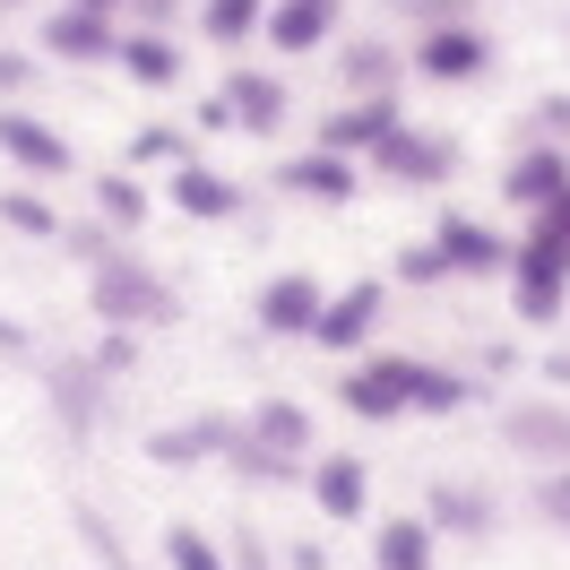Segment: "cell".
Instances as JSON below:
<instances>
[{
	"label": "cell",
	"instance_id": "obj_26",
	"mask_svg": "<svg viewBox=\"0 0 570 570\" xmlns=\"http://www.w3.org/2000/svg\"><path fill=\"white\" fill-rule=\"evenodd\" d=\"M250 27H268V9H259V0H208V36L216 43H243Z\"/></svg>",
	"mask_w": 570,
	"mask_h": 570
},
{
	"label": "cell",
	"instance_id": "obj_29",
	"mask_svg": "<svg viewBox=\"0 0 570 570\" xmlns=\"http://www.w3.org/2000/svg\"><path fill=\"white\" fill-rule=\"evenodd\" d=\"M61 415H70V432H87V424H96V381H87L78 363L61 372Z\"/></svg>",
	"mask_w": 570,
	"mask_h": 570
},
{
	"label": "cell",
	"instance_id": "obj_5",
	"mask_svg": "<svg viewBox=\"0 0 570 570\" xmlns=\"http://www.w3.org/2000/svg\"><path fill=\"white\" fill-rule=\"evenodd\" d=\"M381 312H390V285H381V277L346 285V294H328V303H321V328H312V346H328V355H355V346H372Z\"/></svg>",
	"mask_w": 570,
	"mask_h": 570
},
{
	"label": "cell",
	"instance_id": "obj_25",
	"mask_svg": "<svg viewBox=\"0 0 570 570\" xmlns=\"http://www.w3.org/2000/svg\"><path fill=\"white\" fill-rule=\"evenodd\" d=\"M96 208H105L112 225L130 234V225H147V190H139L130 174H105V181H96Z\"/></svg>",
	"mask_w": 570,
	"mask_h": 570
},
{
	"label": "cell",
	"instance_id": "obj_31",
	"mask_svg": "<svg viewBox=\"0 0 570 570\" xmlns=\"http://www.w3.org/2000/svg\"><path fill=\"white\" fill-rule=\"evenodd\" d=\"M397 277H406V285H432V277H450V268H441V250H432V243H415L406 259H397Z\"/></svg>",
	"mask_w": 570,
	"mask_h": 570
},
{
	"label": "cell",
	"instance_id": "obj_36",
	"mask_svg": "<svg viewBox=\"0 0 570 570\" xmlns=\"http://www.w3.org/2000/svg\"><path fill=\"white\" fill-rule=\"evenodd\" d=\"M78 9H96V18H105V9H112V0H78Z\"/></svg>",
	"mask_w": 570,
	"mask_h": 570
},
{
	"label": "cell",
	"instance_id": "obj_8",
	"mask_svg": "<svg viewBox=\"0 0 570 570\" xmlns=\"http://www.w3.org/2000/svg\"><path fill=\"white\" fill-rule=\"evenodd\" d=\"M372 165H381V181H397V190H432V181L450 174V139H424V130L397 121L390 139L372 147Z\"/></svg>",
	"mask_w": 570,
	"mask_h": 570
},
{
	"label": "cell",
	"instance_id": "obj_27",
	"mask_svg": "<svg viewBox=\"0 0 570 570\" xmlns=\"http://www.w3.org/2000/svg\"><path fill=\"white\" fill-rule=\"evenodd\" d=\"M0 216H9L18 234H43V243L61 234V216H52V199H36V190H9V199H0Z\"/></svg>",
	"mask_w": 570,
	"mask_h": 570
},
{
	"label": "cell",
	"instance_id": "obj_3",
	"mask_svg": "<svg viewBox=\"0 0 570 570\" xmlns=\"http://www.w3.org/2000/svg\"><path fill=\"white\" fill-rule=\"evenodd\" d=\"M337 397H346V415H363V424L415 415V355H363L355 372L337 381Z\"/></svg>",
	"mask_w": 570,
	"mask_h": 570
},
{
	"label": "cell",
	"instance_id": "obj_16",
	"mask_svg": "<svg viewBox=\"0 0 570 570\" xmlns=\"http://www.w3.org/2000/svg\"><path fill=\"white\" fill-rule=\"evenodd\" d=\"M43 43H52V52H61V61H112V52H121V36H112V18H96V9H61V18H52V27H43Z\"/></svg>",
	"mask_w": 570,
	"mask_h": 570
},
{
	"label": "cell",
	"instance_id": "obj_28",
	"mask_svg": "<svg viewBox=\"0 0 570 570\" xmlns=\"http://www.w3.org/2000/svg\"><path fill=\"white\" fill-rule=\"evenodd\" d=\"M78 535H87V553H96V562H105V570H139V562H130V553H121V535H112L105 519H96V510H78Z\"/></svg>",
	"mask_w": 570,
	"mask_h": 570
},
{
	"label": "cell",
	"instance_id": "obj_17",
	"mask_svg": "<svg viewBox=\"0 0 570 570\" xmlns=\"http://www.w3.org/2000/svg\"><path fill=\"white\" fill-rule=\"evenodd\" d=\"M277 181L294 190V199H328V208H337V199H355V165H346V156H328V147L294 156V165H285Z\"/></svg>",
	"mask_w": 570,
	"mask_h": 570
},
{
	"label": "cell",
	"instance_id": "obj_30",
	"mask_svg": "<svg viewBox=\"0 0 570 570\" xmlns=\"http://www.w3.org/2000/svg\"><path fill=\"white\" fill-rule=\"evenodd\" d=\"M535 519H553V528L570 535V475H544V484H535Z\"/></svg>",
	"mask_w": 570,
	"mask_h": 570
},
{
	"label": "cell",
	"instance_id": "obj_2",
	"mask_svg": "<svg viewBox=\"0 0 570 570\" xmlns=\"http://www.w3.org/2000/svg\"><path fill=\"white\" fill-rule=\"evenodd\" d=\"M510 294H519V321H553L570 294V234L528 225V243H510Z\"/></svg>",
	"mask_w": 570,
	"mask_h": 570
},
{
	"label": "cell",
	"instance_id": "obj_13",
	"mask_svg": "<svg viewBox=\"0 0 570 570\" xmlns=\"http://www.w3.org/2000/svg\"><path fill=\"white\" fill-rule=\"evenodd\" d=\"M250 441H259V450H268V459H312V415H303V406H294V397H259V406H250Z\"/></svg>",
	"mask_w": 570,
	"mask_h": 570
},
{
	"label": "cell",
	"instance_id": "obj_1",
	"mask_svg": "<svg viewBox=\"0 0 570 570\" xmlns=\"http://www.w3.org/2000/svg\"><path fill=\"white\" fill-rule=\"evenodd\" d=\"M96 321H121V328H165L174 321V285L139 268V259H121V250H96Z\"/></svg>",
	"mask_w": 570,
	"mask_h": 570
},
{
	"label": "cell",
	"instance_id": "obj_21",
	"mask_svg": "<svg viewBox=\"0 0 570 570\" xmlns=\"http://www.w3.org/2000/svg\"><path fill=\"white\" fill-rule=\"evenodd\" d=\"M372 562L381 570H432V528L424 519H390V528L372 535Z\"/></svg>",
	"mask_w": 570,
	"mask_h": 570
},
{
	"label": "cell",
	"instance_id": "obj_11",
	"mask_svg": "<svg viewBox=\"0 0 570 570\" xmlns=\"http://www.w3.org/2000/svg\"><path fill=\"white\" fill-rule=\"evenodd\" d=\"M570 190V165L553 156V147H528V156H510V174H501V199L510 208H528V216H544L553 199Z\"/></svg>",
	"mask_w": 570,
	"mask_h": 570
},
{
	"label": "cell",
	"instance_id": "obj_35",
	"mask_svg": "<svg viewBox=\"0 0 570 570\" xmlns=\"http://www.w3.org/2000/svg\"><path fill=\"white\" fill-rule=\"evenodd\" d=\"M0 346H9V355H18V346H27V337H18V328H9V321H0Z\"/></svg>",
	"mask_w": 570,
	"mask_h": 570
},
{
	"label": "cell",
	"instance_id": "obj_14",
	"mask_svg": "<svg viewBox=\"0 0 570 570\" xmlns=\"http://www.w3.org/2000/svg\"><path fill=\"white\" fill-rule=\"evenodd\" d=\"M397 121H406V112H397V96H363V105H346V112L321 130V147H328V156H355V147H381Z\"/></svg>",
	"mask_w": 570,
	"mask_h": 570
},
{
	"label": "cell",
	"instance_id": "obj_12",
	"mask_svg": "<svg viewBox=\"0 0 570 570\" xmlns=\"http://www.w3.org/2000/svg\"><path fill=\"white\" fill-rule=\"evenodd\" d=\"M0 156H18L27 174H70V139L43 130L36 112H18V105H0Z\"/></svg>",
	"mask_w": 570,
	"mask_h": 570
},
{
	"label": "cell",
	"instance_id": "obj_19",
	"mask_svg": "<svg viewBox=\"0 0 570 570\" xmlns=\"http://www.w3.org/2000/svg\"><path fill=\"white\" fill-rule=\"evenodd\" d=\"M216 105H225V121H243V130H277V121H285V87H277V78H259V70H243Z\"/></svg>",
	"mask_w": 570,
	"mask_h": 570
},
{
	"label": "cell",
	"instance_id": "obj_6",
	"mask_svg": "<svg viewBox=\"0 0 570 570\" xmlns=\"http://www.w3.org/2000/svg\"><path fill=\"white\" fill-rule=\"evenodd\" d=\"M303 484L321 501V519H337V528H355L363 510H372V475H363V459H346V450H321V459L303 466Z\"/></svg>",
	"mask_w": 570,
	"mask_h": 570
},
{
	"label": "cell",
	"instance_id": "obj_9",
	"mask_svg": "<svg viewBox=\"0 0 570 570\" xmlns=\"http://www.w3.org/2000/svg\"><path fill=\"white\" fill-rule=\"evenodd\" d=\"M432 250H441L450 277H501V268H510V243H501L493 225H475V216H441Z\"/></svg>",
	"mask_w": 570,
	"mask_h": 570
},
{
	"label": "cell",
	"instance_id": "obj_4",
	"mask_svg": "<svg viewBox=\"0 0 570 570\" xmlns=\"http://www.w3.org/2000/svg\"><path fill=\"white\" fill-rule=\"evenodd\" d=\"M501 441L528 450V459H544L553 475H570V406L562 397H519V406H501Z\"/></svg>",
	"mask_w": 570,
	"mask_h": 570
},
{
	"label": "cell",
	"instance_id": "obj_22",
	"mask_svg": "<svg viewBox=\"0 0 570 570\" xmlns=\"http://www.w3.org/2000/svg\"><path fill=\"white\" fill-rule=\"evenodd\" d=\"M112 61L139 78V87H174V78H181V52H174L165 36H121V52H112Z\"/></svg>",
	"mask_w": 570,
	"mask_h": 570
},
{
	"label": "cell",
	"instance_id": "obj_10",
	"mask_svg": "<svg viewBox=\"0 0 570 570\" xmlns=\"http://www.w3.org/2000/svg\"><path fill=\"white\" fill-rule=\"evenodd\" d=\"M165 199H174L181 216H199V225H225V216H243V190L216 174V165H190V156H181L174 174H165Z\"/></svg>",
	"mask_w": 570,
	"mask_h": 570
},
{
	"label": "cell",
	"instance_id": "obj_34",
	"mask_svg": "<svg viewBox=\"0 0 570 570\" xmlns=\"http://www.w3.org/2000/svg\"><path fill=\"white\" fill-rule=\"evenodd\" d=\"M0 87H27V61H18V52H0Z\"/></svg>",
	"mask_w": 570,
	"mask_h": 570
},
{
	"label": "cell",
	"instance_id": "obj_24",
	"mask_svg": "<svg viewBox=\"0 0 570 570\" xmlns=\"http://www.w3.org/2000/svg\"><path fill=\"white\" fill-rule=\"evenodd\" d=\"M165 570H234V562L208 544V528H181L174 519V528H165Z\"/></svg>",
	"mask_w": 570,
	"mask_h": 570
},
{
	"label": "cell",
	"instance_id": "obj_33",
	"mask_svg": "<svg viewBox=\"0 0 570 570\" xmlns=\"http://www.w3.org/2000/svg\"><path fill=\"white\" fill-rule=\"evenodd\" d=\"M234 570H277V562H268V544H259V535H243V553H234Z\"/></svg>",
	"mask_w": 570,
	"mask_h": 570
},
{
	"label": "cell",
	"instance_id": "obj_20",
	"mask_svg": "<svg viewBox=\"0 0 570 570\" xmlns=\"http://www.w3.org/2000/svg\"><path fill=\"white\" fill-rule=\"evenodd\" d=\"M424 528H459V535H484L493 528V501L475 493V484H432V510H424Z\"/></svg>",
	"mask_w": 570,
	"mask_h": 570
},
{
	"label": "cell",
	"instance_id": "obj_32",
	"mask_svg": "<svg viewBox=\"0 0 570 570\" xmlns=\"http://www.w3.org/2000/svg\"><path fill=\"white\" fill-rule=\"evenodd\" d=\"M139 156H174V165H181V139H174V130H139Z\"/></svg>",
	"mask_w": 570,
	"mask_h": 570
},
{
	"label": "cell",
	"instance_id": "obj_18",
	"mask_svg": "<svg viewBox=\"0 0 570 570\" xmlns=\"http://www.w3.org/2000/svg\"><path fill=\"white\" fill-rule=\"evenodd\" d=\"M328 27H337V0H285V9H268V43L277 52H321Z\"/></svg>",
	"mask_w": 570,
	"mask_h": 570
},
{
	"label": "cell",
	"instance_id": "obj_15",
	"mask_svg": "<svg viewBox=\"0 0 570 570\" xmlns=\"http://www.w3.org/2000/svg\"><path fill=\"white\" fill-rule=\"evenodd\" d=\"M424 78H441V87H459V78H484V61H493V43L475 36V27H441V36H424Z\"/></svg>",
	"mask_w": 570,
	"mask_h": 570
},
{
	"label": "cell",
	"instance_id": "obj_7",
	"mask_svg": "<svg viewBox=\"0 0 570 570\" xmlns=\"http://www.w3.org/2000/svg\"><path fill=\"white\" fill-rule=\"evenodd\" d=\"M321 277H303V268H285V277H268L259 285V312H250V321L268 328V337H312V328H321Z\"/></svg>",
	"mask_w": 570,
	"mask_h": 570
},
{
	"label": "cell",
	"instance_id": "obj_23",
	"mask_svg": "<svg viewBox=\"0 0 570 570\" xmlns=\"http://www.w3.org/2000/svg\"><path fill=\"white\" fill-rule=\"evenodd\" d=\"M466 397H475V390H466L459 372H441V363H415V415H459Z\"/></svg>",
	"mask_w": 570,
	"mask_h": 570
},
{
	"label": "cell",
	"instance_id": "obj_37",
	"mask_svg": "<svg viewBox=\"0 0 570 570\" xmlns=\"http://www.w3.org/2000/svg\"><path fill=\"white\" fill-rule=\"evenodd\" d=\"M0 9H9V0H0Z\"/></svg>",
	"mask_w": 570,
	"mask_h": 570
}]
</instances>
